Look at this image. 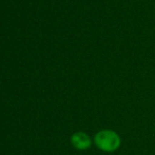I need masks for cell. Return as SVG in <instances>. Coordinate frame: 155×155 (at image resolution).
<instances>
[{"label":"cell","instance_id":"obj_1","mask_svg":"<svg viewBox=\"0 0 155 155\" xmlns=\"http://www.w3.org/2000/svg\"><path fill=\"white\" fill-rule=\"evenodd\" d=\"M95 143L104 152H113L120 145V138L111 130H102L95 135Z\"/></svg>","mask_w":155,"mask_h":155},{"label":"cell","instance_id":"obj_2","mask_svg":"<svg viewBox=\"0 0 155 155\" xmlns=\"http://www.w3.org/2000/svg\"><path fill=\"white\" fill-rule=\"evenodd\" d=\"M72 145L78 150H86L91 146V139L86 133L78 132L72 136Z\"/></svg>","mask_w":155,"mask_h":155}]
</instances>
